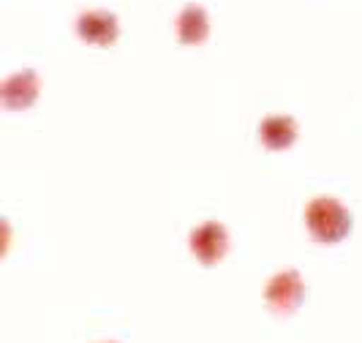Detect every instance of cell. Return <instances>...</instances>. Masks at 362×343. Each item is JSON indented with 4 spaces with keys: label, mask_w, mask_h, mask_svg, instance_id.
<instances>
[{
    "label": "cell",
    "mask_w": 362,
    "mask_h": 343,
    "mask_svg": "<svg viewBox=\"0 0 362 343\" xmlns=\"http://www.w3.org/2000/svg\"><path fill=\"white\" fill-rule=\"evenodd\" d=\"M188 248L197 256V262L204 267H216L218 262L229 251V232L223 223L218 221H204L199 223L191 237H188Z\"/></svg>",
    "instance_id": "cell-3"
},
{
    "label": "cell",
    "mask_w": 362,
    "mask_h": 343,
    "mask_svg": "<svg viewBox=\"0 0 362 343\" xmlns=\"http://www.w3.org/2000/svg\"><path fill=\"white\" fill-rule=\"evenodd\" d=\"M107 343H115V341H107Z\"/></svg>",
    "instance_id": "cell-8"
},
{
    "label": "cell",
    "mask_w": 362,
    "mask_h": 343,
    "mask_svg": "<svg viewBox=\"0 0 362 343\" xmlns=\"http://www.w3.org/2000/svg\"><path fill=\"white\" fill-rule=\"evenodd\" d=\"M264 303L278 316H291L305 303V281L300 270H278L264 286Z\"/></svg>",
    "instance_id": "cell-2"
},
{
    "label": "cell",
    "mask_w": 362,
    "mask_h": 343,
    "mask_svg": "<svg viewBox=\"0 0 362 343\" xmlns=\"http://www.w3.org/2000/svg\"><path fill=\"white\" fill-rule=\"evenodd\" d=\"M76 36L90 47H112L120 36V25L112 11L93 8V11H82L76 17Z\"/></svg>",
    "instance_id": "cell-5"
},
{
    "label": "cell",
    "mask_w": 362,
    "mask_h": 343,
    "mask_svg": "<svg viewBox=\"0 0 362 343\" xmlns=\"http://www.w3.org/2000/svg\"><path fill=\"white\" fill-rule=\"evenodd\" d=\"M351 210L335 197H316L305 207V226L319 245H335L351 232Z\"/></svg>",
    "instance_id": "cell-1"
},
{
    "label": "cell",
    "mask_w": 362,
    "mask_h": 343,
    "mask_svg": "<svg viewBox=\"0 0 362 343\" xmlns=\"http://www.w3.org/2000/svg\"><path fill=\"white\" fill-rule=\"evenodd\" d=\"M297 134H300V128L291 115H267L259 123V139L270 153H281V150L291 147L297 142Z\"/></svg>",
    "instance_id": "cell-6"
},
{
    "label": "cell",
    "mask_w": 362,
    "mask_h": 343,
    "mask_svg": "<svg viewBox=\"0 0 362 343\" xmlns=\"http://www.w3.org/2000/svg\"><path fill=\"white\" fill-rule=\"evenodd\" d=\"M210 36V19L207 11L199 3H188L182 6L180 14H177V38L185 47H199Z\"/></svg>",
    "instance_id": "cell-7"
},
{
    "label": "cell",
    "mask_w": 362,
    "mask_h": 343,
    "mask_svg": "<svg viewBox=\"0 0 362 343\" xmlns=\"http://www.w3.org/2000/svg\"><path fill=\"white\" fill-rule=\"evenodd\" d=\"M38 91H41V79L33 69H22V71L8 74L0 85V101L3 109L8 112H25L36 104Z\"/></svg>",
    "instance_id": "cell-4"
}]
</instances>
